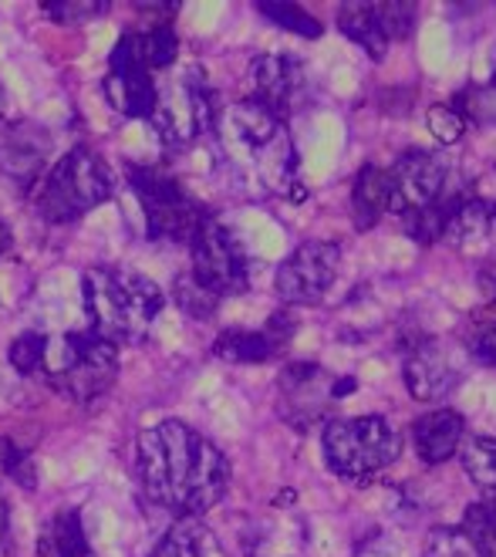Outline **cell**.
<instances>
[{"mask_svg": "<svg viewBox=\"0 0 496 557\" xmlns=\"http://www.w3.org/2000/svg\"><path fill=\"white\" fill-rule=\"evenodd\" d=\"M142 494L183 520L213 510L230 486V463L216 443L179 419H165L139 433L132 453Z\"/></svg>", "mask_w": 496, "mask_h": 557, "instance_id": "cell-1", "label": "cell"}, {"mask_svg": "<svg viewBox=\"0 0 496 557\" xmlns=\"http://www.w3.org/2000/svg\"><path fill=\"white\" fill-rule=\"evenodd\" d=\"M213 139L237 186L263 196H290V200L305 196L297 180L301 159H297L287 122L274 112L244 98L237 106L220 109Z\"/></svg>", "mask_w": 496, "mask_h": 557, "instance_id": "cell-2", "label": "cell"}, {"mask_svg": "<svg viewBox=\"0 0 496 557\" xmlns=\"http://www.w3.org/2000/svg\"><path fill=\"white\" fill-rule=\"evenodd\" d=\"M82 301L95 335L112 345H142L165 308V294L139 271L102 264L85 271Z\"/></svg>", "mask_w": 496, "mask_h": 557, "instance_id": "cell-3", "label": "cell"}, {"mask_svg": "<svg viewBox=\"0 0 496 557\" xmlns=\"http://www.w3.org/2000/svg\"><path fill=\"white\" fill-rule=\"evenodd\" d=\"M41 375L54 392L78 406L98 403L119 379V345L88 332L48 335Z\"/></svg>", "mask_w": 496, "mask_h": 557, "instance_id": "cell-4", "label": "cell"}, {"mask_svg": "<svg viewBox=\"0 0 496 557\" xmlns=\"http://www.w3.org/2000/svg\"><path fill=\"white\" fill-rule=\"evenodd\" d=\"M112 193L115 180L109 162L88 146H72L48 166L35 193V207L48 223H75L95 207L109 203Z\"/></svg>", "mask_w": 496, "mask_h": 557, "instance_id": "cell-5", "label": "cell"}, {"mask_svg": "<svg viewBox=\"0 0 496 557\" xmlns=\"http://www.w3.org/2000/svg\"><path fill=\"white\" fill-rule=\"evenodd\" d=\"M216 119H220V98L210 88L203 69L189 64V69H179L176 75L159 82L149 125L165 149L183 152L203 136H213Z\"/></svg>", "mask_w": 496, "mask_h": 557, "instance_id": "cell-6", "label": "cell"}, {"mask_svg": "<svg viewBox=\"0 0 496 557\" xmlns=\"http://www.w3.org/2000/svg\"><path fill=\"white\" fill-rule=\"evenodd\" d=\"M321 449L331 473H338L342 480L351 483H365L399 460L402 436L382 416L331 419L324 425Z\"/></svg>", "mask_w": 496, "mask_h": 557, "instance_id": "cell-7", "label": "cell"}, {"mask_svg": "<svg viewBox=\"0 0 496 557\" xmlns=\"http://www.w3.org/2000/svg\"><path fill=\"white\" fill-rule=\"evenodd\" d=\"M125 180L142 203L149 240L189 247L193 237L200 234V226L207 223L210 210L173 173L159 166H142V162L136 166L132 162V166H125Z\"/></svg>", "mask_w": 496, "mask_h": 557, "instance_id": "cell-8", "label": "cell"}, {"mask_svg": "<svg viewBox=\"0 0 496 557\" xmlns=\"http://www.w3.org/2000/svg\"><path fill=\"white\" fill-rule=\"evenodd\" d=\"M189 257H193L189 274L196 277V284H203L210 294H216L220 301L230 298V294H244L250 287V257H247V247L213 213L200 226V234L193 237Z\"/></svg>", "mask_w": 496, "mask_h": 557, "instance_id": "cell-9", "label": "cell"}, {"mask_svg": "<svg viewBox=\"0 0 496 557\" xmlns=\"http://www.w3.org/2000/svg\"><path fill=\"white\" fill-rule=\"evenodd\" d=\"M277 385H281V416L294 425V430H311V425L324 422L345 392L355 388L351 379L338 382L335 375L324 372L314 362L287 366L281 372Z\"/></svg>", "mask_w": 496, "mask_h": 557, "instance_id": "cell-10", "label": "cell"}, {"mask_svg": "<svg viewBox=\"0 0 496 557\" xmlns=\"http://www.w3.org/2000/svg\"><path fill=\"white\" fill-rule=\"evenodd\" d=\"M467 348H459L452 342L425 335L406 348V388L409 396L419 403H436L446 392H452L462 375H467Z\"/></svg>", "mask_w": 496, "mask_h": 557, "instance_id": "cell-11", "label": "cell"}, {"mask_svg": "<svg viewBox=\"0 0 496 557\" xmlns=\"http://www.w3.org/2000/svg\"><path fill=\"white\" fill-rule=\"evenodd\" d=\"M342 247L331 240H308L277 268L274 287L284 305H318L338 277Z\"/></svg>", "mask_w": 496, "mask_h": 557, "instance_id": "cell-12", "label": "cell"}, {"mask_svg": "<svg viewBox=\"0 0 496 557\" xmlns=\"http://www.w3.org/2000/svg\"><path fill=\"white\" fill-rule=\"evenodd\" d=\"M311 75L308 64L294 54H260L250 61V102L274 112L287 122L290 112H297L308 102Z\"/></svg>", "mask_w": 496, "mask_h": 557, "instance_id": "cell-13", "label": "cell"}, {"mask_svg": "<svg viewBox=\"0 0 496 557\" xmlns=\"http://www.w3.org/2000/svg\"><path fill=\"white\" fill-rule=\"evenodd\" d=\"M392 176V213L406 216L419 207H429L446 193L449 166L439 152L429 149H409L388 166Z\"/></svg>", "mask_w": 496, "mask_h": 557, "instance_id": "cell-14", "label": "cell"}, {"mask_svg": "<svg viewBox=\"0 0 496 557\" xmlns=\"http://www.w3.org/2000/svg\"><path fill=\"white\" fill-rule=\"evenodd\" d=\"M156 95H159V82L156 75L132 58L122 45L112 48L109 54V75H106V102L112 112L125 115V119H146L156 109Z\"/></svg>", "mask_w": 496, "mask_h": 557, "instance_id": "cell-15", "label": "cell"}, {"mask_svg": "<svg viewBox=\"0 0 496 557\" xmlns=\"http://www.w3.org/2000/svg\"><path fill=\"white\" fill-rule=\"evenodd\" d=\"M297 332V321L287 311H277L268 318V324L260 332H244V327H230L213 342V355L223 358V362L234 366H260L271 362L274 355H281L287 348V342Z\"/></svg>", "mask_w": 496, "mask_h": 557, "instance_id": "cell-16", "label": "cell"}, {"mask_svg": "<svg viewBox=\"0 0 496 557\" xmlns=\"http://www.w3.org/2000/svg\"><path fill=\"white\" fill-rule=\"evenodd\" d=\"M51 156V139L45 128L38 125H11L4 136H0V170L14 176L17 183H35L38 173H45Z\"/></svg>", "mask_w": 496, "mask_h": 557, "instance_id": "cell-17", "label": "cell"}, {"mask_svg": "<svg viewBox=\"0 0 496 557\" xmlns=\"http://www.w3.org/2000/svg\"><path fill=\"white\" fill-rule=\"evenodd\" d=\"M467 440V419L456 409H433L412 422V443L419 460L429 467H439L462 449Z\"/></svg>", "mask_w": 496, "mask_h": 557, "instance_id": "cell-18", "label": "cell"}, {"mask_svg": "<svg viewBox=\"0 0 496 557\" xmlns=\"http://www.w3.org/2000/svg\"><path fill=\"white\" fill-rule=\"evenodd\" d=\"M351 213L358 231H372V226L392 213V176L382 166H369L355 176L351 186Z\"/></svg>", "mask_w": 496, "mask_h": 557, "instance_id": "cell-19", "label": "cell"}, {"mask_svg": "<svg viewBox=\"0 0 496 557\" xmlns=\"http://www.w3.org/2000/svg\"><path fill=\"white\" fill-rule=\"evenodd\" d=\"M119 45L136 58L139 64L156 75V72H165L176 64V54H179V38L170 24H152V27H142V30H125L119 38Z\"/></svg>", "mask_w": 496, "mask_h": 557, "instance_id": "cell-20", "label": "cell"}, {"mask_svg": "<svg viewBox=\"0 0 496 557\" xmlns=\"http://www.w3.org/2000/svg\"><path fill=\"white\" fill-rule=\"evenodd\" d=\"M338 27L348 41H355L372 61H382L388 51V38L379 21V4H365V0H351V4L338 8Z\"/></svg>", "mask_w": 496, "mask_h": 557, "instance_id": "cell-21", "label": "cell"}, {"mask_svg": "<svg viewBox=\"0 0 496 557\" xmlns=\"http://www.w3.org/2000/svg\"><path fill=\"white\" fill-rule=\"evenodd\" d=\"M38 554L41 557H91L82 513L58 510L54 517H48L38 534Z\"/></svg>", "mask_w": 496, "mask_h": 557, "instance_id": "cell-22", "label": "cell"}, {"mask_svg": "<svg viewBox=\"0 0 496 557\" xmlns=\"http://www.w3.org/2000/svg\"><path fill=\"white\" fill-rule=\"evenodd\" d=\"M462 200H467V193H456V189L452 193H443L439 200H433L429 207H419V210L406 213L402 216V231L416 244H422V247L439 244L449 234V223H452V216H456V210H459Z\"/></svg>", "mask_w": 496, "mask_h": 557, "instance_id": "cell-23", "label": "cell"}, {"mask_svg": "<svg viewBox=\"0 0 496 557\" xmlns=\"http://www.w3.org/2000/svg\"><path fill=\"white\" fill-rule=\"evenodd\" d=\"M459 460L467 476L483 490V500H496V440L476 436L470 443H462Z\"/></svg>", "mask_w": 496, "mask_h": 557, "instance_id": "cell-24", "label": "cell"}, {"mask_svg": "<svg viewBox=\"0 0 496 557\" xmlns=\"http://www.w3.org/2000/svg\"><path fill=\"white\" fill-rule=\"evenodd\" d=\"M493 231V203L486 200H476V196H467V200L459 203L452 223H449V240H456L459 247H467V244H480L486 240Z\"/></svg>", "mask_w": 496, "mask_h": 557, "instance_id": "cell-25", "label": "cell"}, {"mask_svg": "<svg viewBox=\"0 0 496 557\" xmlns=\"http://www.w3.org/2000/svg\"><path fill=\"white\" fill-rule=\"evenodd\" d=\"M462 534L480 557H496V500L470 504L462 513Z\"/></svg>", "mask_w": 496, "mask_h": 557, "instance_id": "cell-26", "label": "cell"}, {"mask_svg": "<svg viewBox=\"0 0 496 557\" xmlns=\"http://www.w3.org/2000/svg\"><path fill=\"white\" fill-rule=\"evenodd\" d=\"M257 11L268 17L271 24L290 30V35H297V38H311L314 41V38H321V30H324L318 17H311L305 8L287 4V0H260Z\"/></svg>", "mask_w": 496, "mask_h": 557, "instance_id": "cell-27", "label": "cell"}, {"mask_svg": "<svg viewBox=\"0 0 496 557\" xmlns=\"http://www.w3.org/2000/svg\"><path fill=\"white\" fill-rule=\"evenodd\" d=\"M173 298L176 305L189 314V318H213L216 308H220V298L210 294L203 284H196V277L189 271H183L173 284Z\"/></svg>", "mask_w": 496, "mask_h": 557, "instance_id": "cell-28", "label": "cell"}, {"mask_svg": "<svg viewBox=\"0 0 496 557\" xmlns=\"http://www.w3.org/2000/svg\"><path fill=\"white\" fill-rule=\"evenodd\" d=\"M149 557H207L203 537L196 531L193 520H179L173 531H165V537L156 544Z\"/></svg>", "mask_w": 496, "mask_h": 557, "instance_id": "cell-29", "label": "cell"}, {"mask_svg": "<svg viewBox=\"0 0 496 557\" xmlns=\"http://www.w3.org/2000/svg\"><path fill=\"white\" fill-rule=\"evenodd\" d=\"M416 17H419V8L412 4V0H385V4H379V21H382L388 45L412 38Z\"/></svg>", "mask_w": 496, "mask_h": 557, "instance_id": "cell-30", "label": "cell"}, {"mask_svg": "<svg viewBox=\"0 0 496 557\" xmlns=\"http://www.w3.org/2000/svg\"><path fill=\"white\" fill-rule=\"evenodd\" d=\"M45 342L48 335L41 332H24L11 342V366L21 372V375H35L41 372V358H45Z\"/></svg>", "mask_w": 496, "mask_h": 557, "instance_id": "cell-31", "label": "cell"}, {"mask_svg": "<svg viewBox=\"0 0 496 557\" xmlns=\"http://www.w3.org/2000/svg\"><path fill=\"white\" fill-rule=\"evenodd\" d=\"M467 115H462L456 106H433L429 109V128H433V136L446 146L459 143L462 136H467Z\"/></svg>", "mask_w": 496, "mask_h": 557, "instance_id": "cell-32", "label": "cell"}, {"mask_svg": "<svg viewBox=\"0 0 496 557\" xmlns=\"http://www.w3.org/2000/svg\"><path fill=\"white\" fill-rule=\"evenodd\" d=\"M467 355L480 366H489L496 369V318H486V321H476L467 335Z\"/></svg>", "mask_w": 496, "mask_h": 557, "instance_id": "cell-33", "label": "cell"}, {"mask_svg": "<svg viewBox=\"0 0 496 557\" xmlns=\"http://www.w3.org/2000/svg\"><path fill=\"white\" fill-rule=\"evenodd\" d=\"M0 473L14 476L27 490H35V470H30V456L24 449H17L11 440H0Z\"/></svg>", "mask_w": 496, "mask_h": 557, "instance_id": "cell-34", "label": "cell"}, {"mask_svg": "<svg viewBox=\"0 0 496 557\" xmlns=\"http://www.w3.org/2000/svg\"><path fill=\"white\" fill-rule=\"evenodd\" d=\"M106 11V4H45V14L61 21V24H78V21H88V17H98Z\"/></svg>", "mask_w": 496, "mask_h": 557, "instance_id": "cell-35", "label": "cell"}, {"mask_svg": "<svg viewBox=\"0 0 496 557\" xmlns=\"http://www.w3.org/2000/svg\"><path fill=\"white\" fill-rule=\"evenodd\" d=\"M8 547H11V507L4 490H0V554H8Z\"/></svg>", "mask_w": 496, "mask_h": 557, "instance_id": "cell-36", "label": "cell"}, {"mask_svg": "<svg viewBox=\"0 0 496 557\" xmlns=\"http://www.w3.org/2000/svg\"><path fill=\"white\" fill-rule=\"evenodd\" d=\"M11 250V231H8V223L0 220V257H4Z\"/></svg>", "mask_w": 496, "mask_h": 557, "instance_id": "cell-37", "label": "cell"}, {"mask_svg": "<svg viewBox=\"0 0 496 557\" xmlns=\"http://www.w3.org/2000/svg\"><path fill=\"white\" fill-rule=\"evenodd\" d=\"M4 109H8V91H4V85H0V119H4Z\"/></svg>", "mask_w": 496, "mask_h": 557, "instance_id": "cell-38", "label": "cell"}, {"mask_svg": "<svg viewBox=\"0 0 496 557\" xmlns=\"http://www.w3.org/2000/svg\"><path fill=\"white\" fill-rule=\"evenodd\" d=\"M489 85H493V91H496V51H493V72H489Z\"/></svg>", "mask_w": 496, "mask_h": 557, "instance_id": "cell-39", "label": "cell"}, {"mask_svg": "<svg viewBox=\"0 0 496 557\" xmlns=\"http://www.w3.org/2000/svg\"><path fill=\"white\" fill-rule=\"evenodd\" d=\"M489 284V294H493V301H496V281H486Z\"/></svg>", "mask_w": 496, "mask_h": 557, "instance_id": "cell-40", "label": "cell"}]
</instances>
